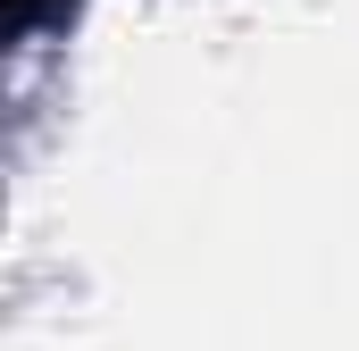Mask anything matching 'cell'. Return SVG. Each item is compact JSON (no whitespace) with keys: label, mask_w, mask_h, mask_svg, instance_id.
Wrapping results in <instances>:
<instances>
[{"label":"cell","mask_w":359,"mask_h":351,"mask_svg":"<svg viewBox=\"0 0 359 351\" xmlns=\"http://www.w3.org/2000/svg\"><path fill=\"white\" fill-rule=\"evenodd\" d=\"M17 17H34V0H17Z\"/></svg>","instance_id":"cell-1"}]
</instances>
